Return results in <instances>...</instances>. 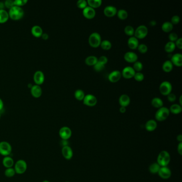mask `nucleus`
Returning <instances> with one entry per match:
<instances>
[{"label":"nucleus","instance_id":"obj_1","mask_svg":"<svg viewBox=\"0 0 182 182\" xmlns=\"http://www.w3.org/2000/svg\"><path fill=\"white\" fill-rule=\"evenodd\" d=\"M170 161V156L167 151H162L157 158V163L160 167H167Z\"/></svg>","mask_w":182,"mask_h":182},{"label":"nucleus","instance_id":"obj_2","mask_svg":"<svg viewBox=\"0 0 182 182\" xmlns=\"http://www.w3.org/2000/svg\"><path fill=\"white\" fill-rule=\"evenodd\" d=\"M9 16L13 20H19L24 16V12L22 8L14 5L13 7L10 9Z\"/></svg>","mask_w":182,"mask_h":182},{"label":"nucleus","instance_id":"obj_3","mask_svg":"<svg viewBox=\"0 0 182 182\" xmlns=\"http://www.w3.org/2000/svg\"><path fill=\"white\" fill-rule=\"evenodd\" d=\"M170 114L169 108L166 107H162L159 108L155 114V118L158 121H164L166 120Z\"/></svg>","mask_w":182,"mask_h":182},{"label":"nucleus","instance_id":"obj_4","mask_svg":"<svg viewBox=\"0 0 182 182\" xmlns=\"http://www.w3.org/2000/svg\"><path fill=\"white\" fill-rule=\"evenodd\" d=\"M89 44L91 47L97 48L100 45L102 42V37L100 34L97 32L92 33L88 39Z\"/></svg>","mask_w":182,"mask_h":182},{"label":"nucleus","instance_id":"obj_5","mask_svg":"<svg viewBox=\"0 0 182 182\" xmlns=\"http://www.w3.org/2000/svg\"><path fill=\"white\" fill-rule=\"evenodd\" d=\"M148 34V28L145 25H140L135 30L134 35L138 40L144 39Z\"/></svg>","mask_w":182,"mask_h":182},{"label":"nucleus","instance_id":"obj_6","mask_svg":"<svg viewBox=\"0 0 182 182\" xmlns=\"http://www.w3.org/2000/svg\"><path fill=\"white\" fill-rule=\"evenodd\" d=\"M159 90L162 95L167 96L170 93H172V84L167 81H164L160 85Z\"/></svg>","mask_w":182,"mask_h":182},{"label":"nucleus","instance_id":"obj_7","mask_svg":"<svg viewBox=\"0 0 182 182\" xmlns=\"http://www.w3.org/2000/svg\"><path fill=\"white\" fill-rule=\"evenodd\" d=\"M27 165L26 161L23 160H19L16 162L15 165V170L18 174H23L26 171Z\"/></svg>","mask_w":182,"mask_h":182},{"label":"nucleus","instance_id":"obj_8","mask_svg":"<svg viewBox=\"0 0 182 182\" xmlns=\"http://www.w3.org/2000/svg\"><path fill=\"white\" fill-rule=\"evenodd\" d=\"M12 148L10 144L7 142H0V154L4 156H8L10 154Z\"/></svg>","mask_w":182,"mask_h":182},{"label":"nucleus","instance_id":"obj_9","mask_svg":"<svg viewBox=\"0 0 182 182\" xmlns=\"http://www.w3.org/2000/svg\"><path fill=\"white\" fill-rule=\"evenodd\" d=\"M83 103L85 105L89 107H93L97 104V99L95 96L91 94H88L85 96V98L83 100Z\"/></svg>","mask_w":182,"mask_h":182},{"label":"nucleus","instance_id":"obj_10","mask_svg":"<svg viewBox=\"0 0 182 182\" xmlns=\"http://www.w3.org/2000/svg\"><path fill=\"white\" fill-rule=\"evenodd\" d=\"M135 70L131 66L125 67L122 71V76L125 79H130L134 77L135 74Z\"/></svg>","mask_w":182,"mask_h":182},{"label":"nucleus","instance_id":"obj_11","mask_svg":"<svg viewBox=\"0 0 182 182\" xmlns=\"http://www.w3.org/2000/svg\"><path fill=\"white\" fill-rule=\"evenodd\" d=\"M158 174L161 178L164 180H167L171 177L172 172L167 166L161 167Z\"/></svg>","mask_w":182,"mask_h":182},{"label":"nucleus","instance_id":"obj_12","mask_svg":"<svg viewBox=\"0 0 182 182\" xmlns=\"http://www.w3.org/2000/svg\"><path fill=\"white\" fill-rule=\"evenodd\" d=\"M72 130L69 127H63L61 128L59 132V135L61 137V138L63 140H67L70 137H71Z\"/></svg>","mask_w":182,"mask_h":182},{"label":"nucleus","instance_id":"obj_13","mask_svg":"<svg viewBox=\"0 0 182 182\" xmlns=\"http://www.w3.org/2000/svg\"><path fill=\"white\" fill-rule=\"evenodd\" d=\"M82 14L86 18L92 19L96 16V11L94 9L87 6L86 8L83 9Z\"/></svg>","mask_w":182,"mask_h":182},{"label":"nucleus","instance_id":"obj_14","mask_svg":"<svg viewBox=\"0 0 182 182\" xmlns=\"http://www.w3.org/2000/svg\"><path fill=\"white\" fill-rule=\"evenodd\" d=\"M122 77L121 72L115 70L112 72L108 75V80L112 83H116L118 82Z\"/></svg>","mask_w":182,"mask_h":182},{"label":"nucleus","instance_id":"obj_15","mask_svg":"<svg viewBox=\"0 0 182 182\" xmlns=\"http://www.w3.org/2000/svg\"><path fill=\"white\" fill-rule=\"evenodd\" d=\"M61 153L64 158L66 159V160L71 159L73 156V150L69 145L63 147L61 150Z\"/></svg>","mask_w":182,"mask_h":182},{"label":"nucleus","instance_id":"obj_16","mask_svg":"<svg viewBox=\"0 0 182 182\" xmlns=\"http://www.w3.org/2000/svg\"><path fill=\"white\" fill-rule=\"evenodd\" d=\"M117 9L115 7L108 5L104 9V14L107 17H113L117 13Z\"/></svg>","mask_w":182,"mask_h":182},{"label":"nucleus","instance_id":"obj_17","mask_svg":"<svg viewBox=\"0 0 182 182\" xmlns=\"http://www.w3.org/2000/svg\"><path fill=\"white\" fill-rule=\"evenodd\" d=\"M124 59L128 63H134L136 61H137L138 56L137 54L135 53L129 51L124 54Z\"/></svg>","mask_w":182,"mask_h":182},{"label":"nucleus","instance_id":"obj_18","mask_svg":"<svg viewBox=\"0 0 182 182\" xmlns=\"http://www.w3.org/2000/svg\"><path fill=\"white\" fill-rule=\"evenodd\" d=\"M34 81L37 85H41L45 81V75L42 72L37 71L36 72L34 75Z\"/></svg>","mask_w":182,"mask_h":182},{"label":"nucleus","instance_id":"obj_19","mask_svg":"<svg viewBox=\"0 0 182 182\" xmlns=\"http://www.w3.org/2000/svg\"><path fill=\"white\" fill-rule=\"evenodd\" d=\"M171 62L173 65L177 67H181L182 66V55L180 53H175L172 56L171 58Z\"/></svg>","mask_w":182,"mask_h":182},{"label":"nucleus","instance_id":"obj_20","mask_svg":"<svg viewBox=\"0 0 182 182\" xmlns=\"http://www.w3.org/2000/svg\"><path fill=\"white\" fill-rule=\"evenodd\" d=\"M119 102L121 107H126L130 104V99L129 96L126 94H123L119 98Z\"/></svg>","mask_w":182,"mask_h":182},{"label":"nucleus","instance_id":"obj_21","mask_svg":"<svg viewBox=\"0 0 182 182\" xmlns=\"http://www.w3.org/2000/svg\"><path fill=\"white\" fill-rule=\"evenodd\" d=\"M145 127V129L147 131L152 132L154 131L156 129L157 123L156 120H150L146 122Z\"/></svg>","mask_w":182,"mask_h":182},{"label":"nucleus","instance_id":"obj_22","mask_svg":"<svg viewBox=\"0 0 182 182\" xmlns=\"http://www.w3.org/2000/svg\"><path fill=\"white\" fill-rule=\"evenodd\" d=\"M139 45L140 44L138 40L135 37H132L128 40V45L130 49L132 50H135L136 49H137Z\"/></svg>","mask_w":182,"mask_h":182},{"label":"nucleus","instance_id":"obj_23","mask_svg":"<svg viewBox=\"0 0 182 182\" xmlns=\"http://www.w3.org/2000/svg\"><path fill=\"white\" fill-rule=\"evenodd\" d=\"M31 91L33 96L35 98L40 97L42 93L41 88L39 85H37L32 86Z\"/></svg>","mask_w":182,"mask_h":182},{"label":"nucleus","instance_id":"obj_24","mask_svg":"<svg viewBox=\"0 0 182 182\" xmlns=\"http://www.w3.org/2000/svg\"><path fill=\"white\" fill-rule=\"evenodd\" d=\"M3 164L7 168H12L14 164V161L13 159L11 158L10 156H6L3 159Z\"/></svg>","mask_w":182,"mask_h":182},{"label":"nucleus","instance_id":"obj_25","mask_svg":"<svg viewBox=\"0 0 182 182\" xmlns=\"http://www.w3.org/2000/svg\"><path fill=\"white\" fill-rule=\"evenodd\" d=\"M151 104L154 107L156 108H160L163 107L164 103L161 98L159 97L153 98L151 101Z\"/></svg>","mask_w":182,"mask_h":182},{"label":"nucleus","instance_id":"obj_26","mask_svg":"<svg viewBox=\"0 0 182 182\" xmlns=\"http://www.w3.org/2000/svg\"><path fill=\"white\" fill-rule=\"evenodd\" d=\"M169 110L170 113L171 112L172 113L174 114H178L182 112V106L180 105L179 104H174L170 106V109Z\"/></svg>","mask_w":182,"mask_h":182},{"label":"nucleus","instance_id":"obj_27","mask_svg":"<svg viewBox=\"0 0 182 182\" xmlns=\"http://www.w3.org/2000/svg\"><path fill=\"white\" fill-rule=\"evenodd\" d=\"M98 62V58L94 56H90L86 58L85 63L88 66H94Z\"/></svg>","mask_w":182,"mask_h":182},{"label":"nucleus","instance_id":"obj_28","mask_svg":"<svg viewBox=\"0 0 182 182\" xmlns=\"http://www.w3.org/2000/svg\"><path fill=\"white\" fill-rule=\"evenodd\" d=\"M32 34L37 37H39L42 36L43 34L42 29L39 26H34L31 30Z\"/></svg>","mask_w":182,"mask_h":182},{"label":"nucleus","instance_id":"obj_29","mask_svg":"<svg viewBox=\"0 0 182 182\" xmlns=\"http://www.w3.org/2000/svg\"><path fill=\"white\" fill-rule=\"evenodd\" d=\"M174 26L171 23V22L169 21H166L163 23L161 26L162 30L165 33H169L171 32L173 29Z\"/></svg>","mask_w":182,"mask_h":182},{"label":"nucleus","instance_id":"obj_30","mask_svg":"<svg viewBox=\"0 0 182 182\" xmlns=\"http://www.w3.org/2000/svg\"><path fill=\"white\" fill-rule=\"evenodd\" d=\"M173 69V64L171 61H167L164 62L162 65V69L164 72L169 73L172 71Z\"/></svg>","mask_w":182,"mask_h":182},{"label":"nucleus","instance_id":"obj_31","mask_svg":"<svg viewBox=\"0 0 182 182\" xmlns=\"http://www.w3.org/2000/svg\"><path fill=\"white\" fill-rule=\"evenodd\" d=\"M160 168H161V167L157 162H154V163H153V164H151L149 167V168H148V170H149L151 174H156L158 173Z\"/></svg>","mask_w":182,"mask_h":182},{"label":"nucleus","instance_id":"obj_32","mask_svg":"<svg viewBox=\"0 0 182 182\" xmlns=\"http://www.w3.org/2000/svg\"><path fill=\"white\" fill-rule=\"evenodd\" d=\"M87 3L89 7L93 9L99 8L102 4V0H88Z\"/></svg>","mask_w":182,"mask_h":182},{"label":"nucleus","instance_id":"obj_33","mask_svg":"<svg viewBox=\"0 0 182 182\" xmlns=\"http://www.w3.org/2000/svg\"><path fill=\"white\" fill-rule=\"evenodd\" d=\"M9 17V13L5 10H0V23H4L7 21Z\"/></svg>","mask_w":182,"mask_h":182},{"label":"nucleus","instance_id":"obj_34","mask_svg":"<svg viewBox=\"0 0 182 182\" xmlns=\"http://www.w3.org/2000/svg\"><path fill=\"white\" fill-rule=\"evenodd\" d=\"M175 48H176L175 43L170 41L167 43L166 45L164 46V50L168 53H172L174 51Z\"/></svg>","mask_w":182,"mask_h":182},{"label":"nucleus","instance_id":"obj_35","mask_svg":"<svg viewBox=\"0 0 182 182\" xmlns=\"http://www.w3.org/2000/svg\"><path fill=\"white\" fill-rule=\"evenodd\" d=\"M84 91L81 89H77L74 93V97L78 100H83L85 97Z\"/></svg>","mask_w":182,"mask_h":182},{"label":"nucleus","instance_id":"obj_36","mask_svg":"<svg viewBox=\"0 0 182 182\" xmlns=\"http://www.w3.org/2000/svg\"><path fill=\"white\" fill-rule=\"evenodd\" d=\"M118 17L121 20H125L128 18V14L126 10L124 9H120L117 11Z\"/></svg>","mask_w":182,"mask_h":182},{"label":"nucleus","instance_id":"obj_37","mask_svg":"<svg viewBox=\"0 0 182 182\" xmlns=\"http://www.w3.org/2000/svg\"><path fill=\"white\" fill-rule=\"evenodd\" d=\"M100 46L103 50H108L111 49L112 48V44L111 42L108 40H104L103 41H102Z\"/></svg>","mask_w":182,"mask_h":182},{"label":"nucleus","instance_id":"obj_38","mask_svg":"<svg viewBox=\"0 0 182 182\" xmlns=\"http://www.w3.org/2000/svg\"><path fill=\"white\" fill-rule=\"evenodd\" d=\"M124 31L126 34L131 37H132L135 33V29L133 28V27L130 25H128L125 27Z\"/></svg>","mask_w":182,"mask_h":182},{"label":"nucleus","instance_id":"obj_39","mask_svg":"<svg viewBox=\"0 0 182 182\" xmlns=\"http://www.w3.org/2000/svg\"><path fill=\"white\" fill-rule=\"evenodd\" d=\"M134 69L135 70V71H137V72H140L143 69V64L139 61H137L134 64L133 67Z\"/></svg>","mask_w":182,"mask_h":182},{"label":"nucleus","instance_id":"obj_40","mask_svg":"<svg viewBox=\"0 0 182 182\" xmlns=\"http://www.w3.org/2000/svg\"><path fill=\"white\" fill-rule=\"evenodd\" d=\"M16 174V172L14 168H7L4 172V174L7 177H12Z\"/></svg>","mask_w":182,"mask_h":182},{"label":"nucleus","instance_id":"obj_41","mask_svg":"<svg viewBox=\"0 0 182 182\" xmlns=\"http://www.w3.org/2000/svg\"><path fill=\"white\" fill-rule=\"evenodd\" d=\"M87 1H86V0H79L77 2V7L79 9H84L87 7Z\"/></svg>","mask_w":182,"mask_h":182},{"label":"nucleus","instance_id":"obj_42","mask_svg":"<svg viewBox=\"0 0 182 182\" xmlns=\"http://www.w3.org/2000/svg\"><path fill=\"white\" fill-rule=\"evenodd\" d=\"M105 65L100 63L99 61H98L97 63L94 66V69H95V71L99 72L103 71V69L105 68Z\"/></svg>","mask_w":182,"mask_h":182},{"label":"nucleus","instance_id":"obj_43","mask_svg":"<svg viewBox=\"0 0 182 182\" xmlns=\"http://www.w3.org/2000/svg\"><path fill=\"white\" fill-rule=\"evenodd\" d=\"M134 77L136 81H137L138 82H141L144 79V75L140 72H136L135 73Z\"/></svg>","mask_w":182,"mask_h":182},{"label":"nucleus","instance_id":"obj_44","mask_svg":"<svg viewBox=\"0 0 182 182\" xmlns=\"http://www.w3.org/2000/svg\"><path fill=\"white\" fill-rule=\"evenodd\" d=\"M137 49L140 51V53H145L148 51V46L145 44H140L137 48Z\"/></svg>","mask_w":182,"mask_h":182},{"label":"nucleus","instance_id":"obj_45","mask_svg":"<svg viewBox=\"0 0 182 182\" xmlns=\"http://www.w3.org/2000/svg\"><path fill=\"white\" fill-rule=\"evenodd\" d=\"M168 38H169V40H170V42H174L178 40V35L176 33H172L169 34Z\"/></svg>","mask_w":182,"mask_h":182},{"label":"nucleus","instance_id":"obj_46","mask_svg":"<svg viewBox=\"0 0 182 182\" xmlns=\"http://www.w3.org/2000/svg\"><path fill=\"white\" fill-rule=\"evenodd\" d=\"M27 2V0H16L14 1V5L20 7V6L26 4Z\"/></svg>","mask_w":182,"mask_h":182},{"label":"nucleus","instance_id":"obj_47","mask_svg":"<svg viewBox=\"0 0 182 182\" xmlns=\"http://www.w3.org/2000/svg\"><path fill=\"white\" fill-rule=\"evenodd\" d=\"M180 17L177 15L172 16V19H171V23L172 25H177L180 23Z\"/></svg>","mask_w":182,"mask_h":182},{"label":"nucleus","instance_id":"obj_48","mask_svg":"<svg viewBox=\"0 0 182 182\" xmlns=\"http://www.w3.org/2000/svg\"><path fill=\"white\" fill-rule=\"evenodd\" d=\"M98 61H99L100 63L103 64L105 65L107 63L108 59L105 56H102L100 57L99 59H98Z\"/></svg>","mask_w":182,"mask_h":182},{"label":"nucleus","instance_id":"obj_49","mask_svg":"<svg viewBox=\"0 0 182 182\" xmlns=\"http://www.w3.org/2000/svg\"><path fill=\"white\" fill-rule=\"evenodd\" d=\"M4 5L7 8L11 9L14 6V1H12L11 0H7L4 3Z\"/></svg>","mask_w":182,"mask_h":182},{"label":"nucleus","instance_id":"obj_50","mask_svg":"<svg viewBox=\"0 0 182 182\" xmlns=\"http://www.w3.org/2000/svg\"><path fill=\"white\" fill-rule=\"evenodd\" d=\"M167 99L169 102H174L175 101L176 99V96L174 94L170 93V94L167 96Z\"/></svg>","mask_w":182,"mask_h":182},{"label":"nucleus","instance_id":"obj_51","mask_svg":"<svg viewBox=\"0 0 182 182\" xmlns=\"http://www.w3.org/2000/svg\"><path fill=\"white\" fill-rule=\"evenodd\" d=\"M175 43V45H176V47H177L178 49H182V39L181 37V38H179V39H178V40L176 41V42Z\"/></svg>","mask_w":182,"mask_h":182},{"label":"nucleus","instance_id":"obj_52","mask_svg":"<svg viewBox=\"0 0 182 182\" xmlns=\"http://www.w3.org/2000/svg\"><path fill=\"white\" fill-rule=\"evenodd\" d=\"M177 152L179 153V154L182 155V142L180 143L177 146Z\"/></svg>","mask_w":182,"mask_h":182},{"label":"nucleus","instance_id":"obj_53","mask_svg":"<svg viewBox=\"0 0 182 182\" xmlns=\"http://www.w3.org/2000/svg\"><path fill=\"white\" fill-rule=\"evenodd\" d=\"M120 112L121 113H124L126 112V107H121L120 108Z\"/></svg>","mask_w":182,"mask_h":182},{"label":"nucleus","instance_id":"obj_54","mask_svg":"<svg viewBox=\"0 0 182 182\" xmlns=\"http://www.w3.org/2000/svg\"><path fill=\"white\" fill-rule=\"evenodd\" d=\"M177 141H178L179 142H182V135L181 134L178 135L177 136Z\"/></svg>","mask_w":182,"mask_h":182},{"label":"nucleus","instance_id":"obj_55","mask_svg":"<svg viewBox=\"0 0 182 182\" xmlns=\"http://www.w3.org/2000/svg\"><path fill=\"white\" fill-rule=\"evenodd\" d=\"M41 37H42L43 39H44V40H47L48 39V37H49L48 35L47 34H46V33L42 34Z\"/></svg>","mask_w":182,"mask_h":182},{"label":"nucleus","instance_id":"obj_56","mask_svg":"<svg viewBox=\"0 0 182 182\" xmlns=\"http://www.w3.org/2000/svg\"><path fill=\"white\" fill-rule=\"evenodd\" d=\"M150 24L151 26H154L156 24V21H155V20H152V21H150Z\"/></svg>","mask_w":182,"mask_h":182},{"label":"nucleus","instance_id":"obj_57","mask_svg":"<svg viewBox=\"0 0 182 182\" xmlns=\"http://www.w3.org/2000/svg\"><path fill=\"white\" fill-rule=\"evenodd\" d=\"M3 107V103L2 99L0 98V111L2 110Z\"/></svg>","mask_w":182,"mask_h":182},{"label":"nucleus","instance_id":"obj_58","mask_svg":"<svg viewBox=\"0 0 182 182\" xmlns=\"http://www.w3.org/2000/svg\"><path fill=\"white\" fill-rule=\"evenodd\" d=\"M4 4L2 2H0V10H3Z\"/></svg>","mask_w":182,"mask_h":182},{"label":"nucleus","instance_id":"obj_59","mask_svg":"<svg viewBox=\"0 0 182 182\" xmlns=\"http://www.w3.org/2000/svg\"><path fill=\"white\" fill-rule=\"evenodd\" d=\"M179 99H180V100H179V101H180V105L182 106V95H181V96H180V98H179Z\"/></svg>","mask_w":182,"mask_h":182},{"label":"nucleus","instance_id":"obj_60","mask_svg":"<svg viewBox=\"0 0 182 182\" xmlns=\"http://www.w3.org/2000/svg\"><path fill=\"white\" fill-rule=\"evenodd\" d=\"M42 182H49L48 181H43Z\"/></svg>","mask_w":182,"mask_h":182},{"label":"nucleus","instance_id":"obj_61","mask_svg":"<svg viewBox=\"0 0 182 182\" xmlns=\"http://www.w3.org/2000/svg\"><path fill=\"white\" fill-rule=\"evenodd\" d=\"M68 182V181H66V182Z\"/></svg>","mask_w":182,"mask_h":182},{"label":"nucleus","instance_id":"obj_62","mask_svg":"<svg viewBox=\"0 0 182 182\" xmlns=\"http://www.w3.org/2000/svg\"><path fill=\"white\" fill-rule=\"evenodd\" d=\"M0 118H1V114H0Z\"/></svg>","mask_w":182,"mask_h":182}]
</instances>
